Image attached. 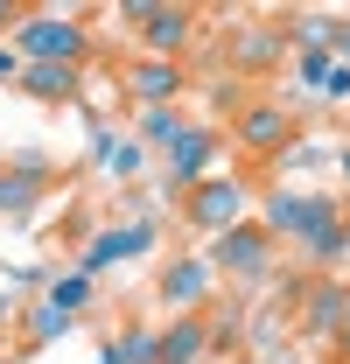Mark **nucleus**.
<instances>
[{"mask_svg":"<svg viewBox=\"0 0 350 364\" xmlns=\"http://www.w3.org/2000/svg\"><path fill=\"white\" fill-rule=\"evenodd\" d=\"M329 70H336V56H329V49H302V56H295V77H302L308 91H322Z\"/></svg>","mask_w":350,"mask_h":364,"instance_id":"obj_21","label":"nucleus"},{"mask_svg":"<svg viewBox=\"0 0 350 364\" xmlns=\"http://www.w3.org/2000/svg\"><path fill=\"white\" fill-rule=\"evenodd\" d=\"M120 85H127V98L147 112V105H175L182 98V56H133L127 70H120Z\"/></svg>","mask_w":350,"mask_h":364,"instance_id":"obj_8","label":"nucleus"},{"mask_svg":"<svg viewBox=\"0 0 350 364\" xmlns=\"http://www.w3.org/2000/svg\"><path fill=\"white\" fill-rule=\"evenodd\" d=\"M231 56H238L245 70H266V63L280 56V36H266V28H253V36H238V43H231Z\"/></svg>","mask_w":350,"mask_h":364,"instance_id":"obj_20","label":"nucleus"},{"mask_svg":"<svg viewBox=\"0 0 350 364\" xmlns=\"http://www.w3.org/2000/svg\"><path fill=\"white\" fill-rule=\"evenodd\" d=\"M43 301H49V309H63V316L78 322V316L91 309V301H98V280H91L85 267H70V273H56V280L43 287Z\"/></svg>","mask_w":350,"mask_h":364,"instance_id":"obj_15","label":"nucleus"},{"mask_svg":"<svg viewBox=\"0 0 350 364\" xmlns=\"http://www.w3.org/2000/svg\"><path fill=\"white\" fill-rule=\"evenodd\" d=\"M14 21H21V7H7V0H0V36H14Z\"/></svg>","mask_w":350,"mask_h":364,"instance_id":"obj_27","label":"nucleus"},{"mask_svg":"<svg viewBox=\"0 0 350 364\" xmlns=\"http://www.w3.org/2000/svg\"><path fill=\"white\" fill-rule=\"evenodd\" d=\"M21 77V56H14V43H0V85H14Z\"/></svg>","mask_w":350,"mask_h":364,"instance_id":"obj_26","label":"nucleus"},{"mask_svg":"<svg viewBox=\"0 0 350 364\" xmlns=\"http://www.w3.org/2000/svg\"><path fill=\"white\" fill-rule=\"evenodd\" d=\"M49 189V161L43 154H21V161H7L0 168V218H21V210H36V196Z\"/></svg>","mask_w":350,"mask_h":364,"instance_id":"obj_10","label":"nucleus"},{"mask_svg":"<svg viewBox=\"0 0 350 364\" xmlns=\"http://www.w3.org/2000/svg\"><path fill=\"white\" fill-rule=\"evenodd\" d=\"M302 252H308V267H336V259L350 252V218H336L329 231H315V238H308Z\"/></svg>","mask_w":350,"mask_h":364,"instance_id":"obj_19","label":"nucleus"},{"mask_svg":"<svg viewBox=\"0 0 350 364\" xmlns=\"http://www.w3.org/2000/svg\"><path fill=\"white\" fill-rule=\"evenodd\" d=\"M154 245H161V225H147V218H140V225H105V231H91V245L78 252V267L98 280L105 267H120V259H140V252H154Z\"/></svg>","mask_w":350,"mask_h":364,"instance_id":"obj_6","label":"nucleus"},{"mask_svg":"<svg viewBox=\"0 0 350 364\" xmlns=\"http://www.w3.org/2000/svg\"><path fill=\"white\" fill-rule=\"evenodd\" d=\"M336 218H344V203L322 196V189H266V203H260V231L273 245H308L315 231H329Z\"/></svg>","mask_w":350,"mask_h":364,"instance_id":"obj_1","label":"nucleus"},{"mask_svg":"<svg viewBox=\"0 0 350 364\" xmlns=\"http://www.w3.org/2000/svg\"><path fill=\"white\" fill-rule=\"evenodd\" d=\"M154 287H161V301H169L175 316H203V301L218 294V273H211V259H203V252H182V259H169V267H161V280H154Z\"/></svg>","mask_w":350,"mask_h":364,"instance_id":"obj_7","label":"nucleus"},{"mask_svg":"<svg viewBox=\"0 0 350 364\" xmlns=\"http://www.w3.org/2000/svg\"><path fill=\"white\" fill-rule=\"evenodd\" d=\"M218 147H224L218 127H196V119L169 140V189H175V196H189L203 176H218Z\"/></svg>","mask_w":350,"mask_h":364,"instance_id":"obj_5","label":"nucleus"},{"mask_svg":"<svg viewBox=\"0 0 350 364\" xmlns=\"http://www.w3.org/2000/svg\"><path fill=\"white\" fill-rule=\"evenodd\" d=\"M344 301H350V280H315L308 287V301H302V329L308 336H336V322H344Z\"/></svg>","mask_w":350,"mask_h":364,"instance_id":"obj_12","label":"nucleus"},{"mask_svg":"<svg viewBox=\"0 0 350 364\" xmlns=\"http://www.w3.org/2000/svg\"><path fill=\"white\" fill-rule=\"evenodd\" d=\"M98 168H105L112 182H133L140 168H147V147H140V140H120V134H112V147L98 154Z\"/></svg>","mask_w":350,"mask_h":364,"instance_id":"obj_18","label":"nucleus"},{"mask_svg":"<svg viewBox=\"0 0 350 364\" xmlns=\"http://www.w3.org/2000/svg\"><path fill=\"white\" fill-rule=\"evenodd\" d=\"M189 36H196V21H189L182 7H154V14L140 21V43H147V56H169V63H175V49L189 43Z\"/></svg>","mask_w":350,"mask_h":364,"instance_id":"obj_13","label":"nucleus"},{"mask_svg":"<svg viewBox=\"0 0 350 364\" xmlns=\"http://www.w3.org/2000/svg\"><path fill=\"white\" fill-rule=\"evenodd\" d=\"M329 343H336V364H350V301H344V322H336V336H329Z\"/></svg>","mask_w":350,"mask_h":364,"instance_id":"obj_25","label":"nucleus"},{"mask_svg":"<svg viewBox=\"0 0 350 364\" xmlns=\"http://www.w3.org/2000/svg\"><path fill=\"white\" fill-rule=\"evenodd\" d=\"M98 364H154V329H120L98 350Z\"/></svg>","mask_w":350,"mask_h":364,"instance_id":"obj_17","label":"nucleus"},{"mask_svg":"<svg viewBox=\"0 0 350 364\" xmlns=\"http://www.w3.org/2000/svg\"><path fill=\"white\" fill-rule=\"evenodd\" d=\"M0 364H14V358H0Z\"/></svg>","mask_w":350,"mask_h":364,"instance_id":"obj_29","label":"nucleus"},{"mask_svg":"<svg viewBox=\"0 0 350 364\" xmlns=\"http://www.w3.org/2000/svg\"><path fill=\"white\" fill-rule=\"evenodd\" d=\"M78 77H85L78 63H21L14 85L28 91V98H49V105H56V98H78Z\"/></svg>","mask_w":350,"mask_h":364,"instance_id":"obj_14","label":"nucleus"},{"mask_svg":"<svg viewBox=\"0 0 350 364\" xmlns=\"http://www.w3.org/2000/svg\"><path fill=\"white\" fill-rule=\"evenodd\" d=\"M336 176H344V182H350V147H344V154H336Z\"/></svg>","mask_w":350,"mask_h":364,"instance_id":"obj_28","label":"nucleus"},{"mask_svg":"<svg viewBox=\"0 0 350 364\" xmlns=\"http://www.w3.org/2000/svg\"><path fill=\"white\" fill-rule=\"evenodd\" d=\"M63 329H70V316H63V309H36V316H28V343H56V336H63Z\"/></svg>","mask_w":350,"mask_h":364,"instance_id":"obj_22","label":"nucleus"},{"mask_svg":"<svg viewBox=\"0 0 350 364\" xmlns=\"http://www.w3.org/2000/svg\"><path fill=\"white\" fill-rule=\"evenodd\" d=\"M182 127H189V119H182V105H147V112H140V127H133V140H140V147H169Z\"/></svg>","mask_w":350,"mask_h":364,"instance_id":"obj_16","label":"nucleus"},{"mask_svg":"<svg viewBox=\"0 0 350 364\" xmlns=\"http://www.w3.org/2000/svg\"><path fill=\"white\" fill-rule=\"evenodd\" d=\"M329 56L350 70V21H329Z\"/></svg>","mask_w":350,"mask_h":364,"instance_id":"obj_23","label":"nucleus"},{"mask_svg":"<svg viewBox=\"0 0 350 364\" xmlns=\"http://www.w3.org/2000/svg\"><path fill=\"white\" fill-rule=\"evenodd\" d=\"M322 98H350V70H344V63H336V70L322 77Z\"/></svg>","mask_w":350,"mask_h":364,"instance_id":"obj_24","label":"nucleus"},{"mask_svg":"<svg viewBox=\"0 0 350 364\" xmlns=\"http://www.w3.org/2000/svg\"><path fill=\"white\" fill-rule=\"evenodd\" d=\"M231 140H238L245 154H280V147L295 140V112H287V105H273V98H260V105H245V112H238Z\"/></svg>","mask_w":350,"mask_h":364,"instance_id":"obj_9","label":"nucleus"},{"mask_svg":"<svg viewBox=\"0 0 350 364\" xmlns=\"http://www.w3.org/2000/svg\"><path fill=\"white\" fill-rule=\"evenodd\" d=\"M245 176H231V168H218V176H203L189 196H182V225L189 231H203V238H218V231L231 225H245Z\"/></svg>","mask_w":350,"mask_h":364,"instance_id":"obj_3","label":"nucleus"},{"mask_svg":"<svg viewBox=\"0 0 350 364\" xmlns=\"http://www.w3.org/2000/svg\"><path fill=\"white\" fill-rule=\"evenodd\" d=\"M211 358V322L203 316H175L169 329H154V364H203Z\"/></svg>","mask_w":350,"mask_h":364,"instance_id":"obj_11","label":"nucleus"},{"mask_svg":"<svg viewBox=\"0 0 350 364\" xmlns=\"http://www.w3.org/2000/svg\"><path fill=\"white\" fill-rule=\"evenodd\" d=\"M7 43H14L21 63H78V70H85L91 28H85V21H70V14H21Z\"/></svg>","mask_w":350,"mask_h":364,"instance_id":"obj_2","label":"nucleus"},{"mask_svg":"<svg viewBox=\"0 0 350 364\" xmlns=\"http://www.w3.org/2000/svg\"><path fill=\"white\" fill-rule=\"evenodd\" d=\"M203 259H211V273H231V280H266V273H273V238L245 218V225L218 231Z\"/></svg>","mask_w":350,"mask_h":364,"instance_id":"obj_4","label":"nucleus"}]
</instances>
